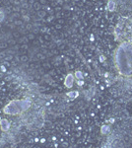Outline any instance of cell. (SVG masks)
Segmentation results:
<instances>
[{"label":"cell","mask_w":132,"mask_h":148,"mask_svg":"<svg viewBox=\"0 0 132 148\" xmlns=\"http://www.w3.org/2000/svg\"><path fill=\"white\" fill-rule=\"evenodd\" d=\"M32 102L30 100H15L9 103L4 108V113L7 114H18L30 108Z\"/></svg>","instance_id":"obj_1"},{"label":"cell","mask_w":132,"mask_h":148,"mask_svg":"<svg viewBox=\"0 0 132 148\" xmlns=\"http://www.w3.org/2000/svg\"><path fill=\"white\" fill-rule=\"evenodd\" d=\"M0 128L3 131H8L9 128H10V123L5 119H3V120L0 121Z\"/></svg>","instance_id":"obj_2"}]
</instances>
